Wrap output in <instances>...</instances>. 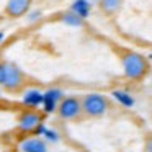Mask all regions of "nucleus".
<instances>
[{
    "mask_svg": "<svg viewBox=\"0 0 152 152\" xmlns=\"http://www.w3.org/2000/svg\"><path fill=\"white\" fill-rule=\"evenodd\" d=\"M121 64L124 75L131 80H141L145 77L149 70V62L142 54L134 51H124L121 53Z\"/></svg>",
    "mask_w": 152,
    "mask_h": 152,
    "instance_id": "1",
    "label": "nucleus"
},
{
    "mask_svg": "<svg viewBox=\"0 0 152 152\" xmlns=\"http://www.w3.org/2000/svg\"><path fill=\"white\" fill-rule=\"evenodd\" d=\"M80 103H82V111L87 116H92V118L103 116L110 108L108 98L105 95H102V93H87L80 100Z\"/></svg>",
    "mask_w": 152,
    "mask_h": 152,
    "instance_id": "2",
    "label": "nucleus"
},
{
    "mask_svg": "<svg viewBox=\"0 0 152 152\" xmlns=\"http://www.w3.org/2000/svg\"><path fill=\"white\" fill-rule=\"evenodd\" d=\"M25 83V74L17 64L5 62V79L2 85L8 92H18Z\"/></svg>",
    "mask_w": 152,
    "mask_h": 152,
    "instance_id": "3",
    "label": "nucleus"
},
{
    "mask_svg": "<svg viewBox=\"0 0 152 152\" xmlns=\"http://www.w3.org/2000/svg\"><path fill=\"white\" fill-rule=\"evenodd\" d=\"M59 111V116L62 119H75L77 116H80L82 113V103H80V98L75 95L70 96H64L62 100L57 105V110Z\"/></svg>",
    "mask_w": 152,
    "mask_h": 152,
    "instance_id": "4",
    "label": "nucleus"
},
{
    "mask_svg": "<svg viewBox=\"0 0 152 152\" xmlns=\"http://www.w3.org/2000/svg\"><path fill=\"white\" fill-rule=\"evenodd\" d=\"M43 115L38 111H25L20 115L18 119V128L23 132H33L36 126H39L43 123Z\"/></svg>",
    "mask_w": 152,
    "mask_h": 152,
    "instance_id": "5",
    "label": "nucleus"
},
{
    "mask_svg": "<svg viewBox=\"0 0 152 152\" xmlns=\"http://www.w3.org/2000/svg\"><path fill=\"white\" fill-rule=\"evenodd\" d=\"M31 0H8L7 7H5V13L12 18H20L30 10Z\"/></svg>",
    "mask_w": 152,
    "mask_h": 152,
    "instance_id": "6",
    "label": "nucleus"
},
{
    "mask_svg": "<svg viewBox=\"0 0 152 152\" xmlns=\"http://www.w3.org/2000/svg\"><path fill=\"white\" fill-rule=\"evenodd\" d=\"M20 149L23 152H48V144L39 137H31V139H25L21 142Z\"/></svg>",
    "mask_w": 152,
    "mask_h": 152,
    "instance_id": "7",
    "label": "nucleus"
},
{
    "mask_svg": "<svg viewBox=\"0 0 152 152\" xmlns=\"http://www.w3.org/2000/svg\"><path fill=\"white\" fill-rule=\"evenodd\" d=\"M23 105L30 106V108H38L43 105V92L39 90H26L23 95Z\"/></svg>",
    "mask_w": 152,
    "mask_h": 152,
    "instance_id": "8",
    "label": "nucleus"
},
{
    "mask_svg": "<svg viewBox=\"0 0 152 152\" xmlns=\"http://www.w3.org/2000/svg\"><path fill=\"white\" fill-rule=\"evenodd\" d=\"M72 13H75L79 18H82V20H85L87 17L90 15V4L87 2V0H75L72 4Z\"/></svg>",
    "mask_w": 152,
    "mask_h": 152,
    "instance_id": "9",
    "label": "nucleus"
},
{
    "mask_svg": "<svg viewBox=\"0 0 152 152\" xmlns=\"http://www.w3.org/2000/svg\"><path fill=\"white\" fill-rule=\"evenodd\" d=\"M111 95H113V98H115L118 103H121L124 108H132V106H134V98H132L128 92H123V90H113Z\"/></svg>",
    "mask_w": 152,
    "mask_h": 152,
    "instance_id": "10",
    "label": "nucleus"
},
{
    "mask_svg": "<svg viewBox=\"0 0 152 152\" xmlns=\"http://www.w3.org/2000/svg\"><path fill=\"white\" fill-rule=\"evenodd\" d=\"M121 4H123V0H100V8L106 15H113L119 10Z\"/></svg>",
    "mask_w": 152,
    "mask_h": 152,
    "instance_id": "11",
    "label": "nucleus"
},
{
    "mask_svg": "<svg viewBox=\"0 0 152 152\" xmlns=\"http://www.w3.org/2000/svg\"><path fill=\"white\" fill-rule=\"evenodd\" d=\"M62 21L66 25H69V26H82L83 20L82 18H79L75 13H72V12H67V13L62 15Z\"/></svg>",
    "mask_w": 152,
    "mask_h": 152,
    "instance_id": "12",
    "label": "nucleus"
},
{
    "mask_svg": "<svg viewBox=\"0 0 152 152\" xmlns=\"http://www.w3.org/2000/svg\"><path fill=\"white\" fill-rule=\"evenodd\" d=\"M57 105H59V103L57 102H54L53 98H49V96L48 95H44L43 93V111L44 113H54L57 110Z\"/></svg>",
    "mask_w": 152,
    "mask_h": 152,
    "instance_id": "13",
    "label": "nucleus"
},
{
    "mask_svg": "<svg viewBox=\"0 0 152 152\" xmlns=\"http://www.w3.org/2000/svg\"><path fill=\"white\" fill-rule=\"evenodd\" d=\"M44 95H48L49 98H53L54 102H57V103H59L61 100L64 98V93H62V90H59V88H49L48 92H44Z\"/></svg>",
    "mask_w": 152,
    "mask_h": 152,
    "instance_id": "14",
    "label": "nucleus"
},
{
    "mask_svg": "<svg viewBox=\"0 0 152 152\" xmlns=\"http://www.w3.org/2000/svg\"><path fill=\"white\" fill-rule=\"evenodd\" d=\"M44 137L48 139V141H51V142H59V132L57 131H54V129H46V131H44Z\"/></svg>",
    "mask_w": 152,
    "mask_h": 152,
    "instance_id": "15",
    "label": "nucleus"
},
{
    "mask_svg": "<svg viewBox=\"0 0 152 152\" xmlns=\"http://www.w3.org/2000/svg\"><path fill=\"white\" fill-rule=\"evenodd\" d=\"M46 129H48V128H46V126H44V123H41L39 126H36V128H34V131H33V132H34V134H36V136H43Z\"/></svg>",
    "mask_w": 152,
    "mask_h": 152,
    "instance_id": "16",
    "label": "nucleus"
},
{
    "mask_svg": "<svg viewBox=\"0 0 152 152\" xmlns=\"http://www.w3.org/2000/svg\"><path fill=\"white\" fill-rule=\"evenodd\" d=\"M5 79V62H0V85L4 83Z\"/></svg>",
    "mask_w": 152,
    "mask_h": 152,
    "instance_id": "17",
    "label": "nucleus"
},
{
    "mask_svg": "<svg viewBox=\"0 0 152 152\" xmlns=\"http://www.w3.org/2000/svg\"><path fill=\"white\" fill-rule=\"evenodd\" d=\"M39 17H41V12H34V13L30 15V21H36Z\"/></svg>",
    "mask_w": 152,
    "mask_h": 152,
    "instance_id": "18",
    "label": "nucleus"
},
{
    "mask_svg": "<svg viewBox=\"0 0 152 152\" xmlns=\"http://www.w3.org/2000/svg\"><path fill=\"white\" fill-rule=\"evenodd\" d=\"M4 39H5V33H4V31H0V43H2Z\"/></svg>",
    "mask_w": 152,
    "mask_h": 152,
    "instance_id": "19",
    "label": "nucleus"
},
{
    "mask_svg": "<svg viewBox=\"0 0 152 152\" xmlns=\"http://www.w3.org/2000/svg\"><path fill=\"white\" fill-rule=\"evenodd\" d=\"M0 96H2V93H0Z\"/></svg>",
    "mask_w": 152,
    "mask_h": 152,
    "instance_id": "20",
    "label": "nucleus"
}]
</instances>
